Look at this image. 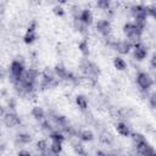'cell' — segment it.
<instances>
[{"label": "cell", "instance_id": "6da1fadb", "mask_svg": "<svg viewBox=\"0 0 156 156\" xmlns=\"http://www.w3.org/2000/svg\"><path fill=\"white\" fill-rule=\"evenodd\" d=\"M58 84L57 77L54 72V69H49V67H46L40 76V80H39V89L40 90H48V89H52Z\"/></svg>", "mask_w": 156, "mask_h": 156}, {"label": "cell", "instance_id": "7a4b0ae2", "mask_svg": "<svg viewBox=\"0 0 156 156\" xmlns=\"http://www.w3.org/2000/svg\"><path fill=\"white\" fill-rule=\"evenodd\" d=\"M27 68L23 63V61L21 60H13L10 65V74H9V78L11 80V83H17V82H21L24 77V73H26Z\"/></svg>", "mask_w": 156, "mask_h": 156}, {"label": "cell", "instance_id": "3957f363", "mask_svg": "<svg viewBox=\"0 0 156 156\" xmlns=\"http://www.w3.org/2000/svg\"><path fill=\"white\" fill-rule=\"evenodd\" d=\"M79 68L90 79H98V77L100 76V68H99V66L95 62H93V61H90L88 58H82L80 60Z\"/></svg>", "mask_w": 156, "mask_h": 156}, {"label": "cell", "instance_id": "277c9868", "mask_svg": "<svg viewBox=\"0 0 156 156\" xmlns=\"http://www.w3.org/2000/svg\"><path fill=\"white\" fill-rule=\"evenodd\" d=\"M123 34L126 35L127 40H129V41L134 45V44L140 43L143 32H141L140 29H138L136 26H135L133 22H127V23H124V26H123Z\"/></svg>", "mask_w": 156, "mask_h": 156}, {"label": "cell", "instance_id": "5b68a950", "mask_svg": "<svg viewBox=\"0 0 156 156\" xmlns=\"http://www.w3.org/2000/svg\"><path fill=\"white\" fill-rule=\"evenodd\" d=\"M135 80H136L138 87H139L140 90H143V91H147V90L152 87V84H154L152 78L149 76V73H146V72H144V71L138 72Z\"/></svg>", "mask_w": 156, "mask_h": 156}, {"label": "cell", "instance_id": "8992f818", "mask_svg": "<svg viewBox=\"0 0 156 156\" xmlns=\"http://www.w3.org/2000/svg\"><path fill=\"white\" fill-rule=\"evenodd\" d=\"M2 122L7 128H15L21 124V118L15 111H7L2 116Z\"/></svg>", "mask_w": 156, "mask_h": 156}, {"label": "cell", "instance_id": "52a82bcc", "mask_svg": "<svg viewBox=\"0 0 156 156\" xmlns=\"http://www.w3.org/2000/svg\"><path fill=\"white\" fill-rule=\"evenodd\" d=\"M117 52H119L121 55H127L133 50V44L129 40H115V43L111 45Z\"/></svg>", "mask_w": 156, "mask_h": 156}, {"label": "cell", "instance_id": "ba28073f", "mask_svg": "<svg viewBox=\"0 0 156 156\" xmlns=\"http://www.w3.org/2000/svg\"><path fill=\"white\" fill-rule=\"evenodd\" d=\"M147 56V46L144 45L141 41L138 44H134L133 46V57L136 61H143Z\"/></svg>", "mask_w": 156, "mask_h": 156}, {"label": "cell", "instance_id": "9c48e42d", "mask_svg": "<svg viewBox=\"0 0 156 156\" xmlns=\"http://www.w3.org/2000/svg\"><path fill=\"white\" fill-rule=\"evenodd\" d=\"M96 27V30L105 38H108L110 34H111V30H112V27H111V23L108 20H99L95 24Z\"/></svg>", "mask_w": 156, "mask_h": 156}, {"label": "cell", "instance_id": "30bf717a", "mask_svg": "<svg viewBox=\"0 0 156 156\" xmlns=\"http://www.w3.org/2000/svg\"><path fill=\"white\" fill-rule=\"evenodd\" d=\"M130 11H132V15L135 18H144L146 20L147 16H149V12H147V6L146 5H141V4H138V5H133L130 7Z\"/></svg>", "mask_w": 156, "mask_h": 156}, {"label": "cell", "instance_id": "8fae6325", "mask_svg": "<svg viewBox=\"0 0 156 156\" xmlns=\"http://www.w3.org/2000/svg\"><path fill=\"white\" fill-rule=\"evenodd\" d=\"M79 21L83 23V24H85L87 27H89L91 23H93V21H94V16H93V12L89 10V9H83L80 12H79Z\"/></svg>", "mask_w": 156, "mask_h": 156}, {"label": "cell", "instance_id": "7c38bea8", "mask_svg": "<svg viewBox=\"0 0 156 156\" xmlns=\"http://www.w3.org/2000/svg\"><path fill=\"white\" fill-rule=\"evenodd\" d=\"M51 119H52L54 124H55L56 127H58V128H60V130H61V132H62L66 127H68V126H69L68 119H67L65 116H62V115H52V116H51Z\"/></svg>", "mask_w": 156, "mask_h": 156}, {"label": "cell", "instance_id": "4fadbf2b", "mask_svg": "<svg viewBox=\"0 0 156 156\" xmlns=\"http://www.w3.org/2000/svg\"><path fill=\"white\" fill-rule=\"evenodd\" d=\"M54 72H55V74H56V77H57L58 79H63V80H67V79H68V76H69V73H71L62 63L55 65Z\"/></svg>", "mask_w": 156, "mask_h": 156}, {"label": "cell", "instance_id": "5bb4252c", "mask_svg": "<svg viewBox=\"0 0 156 156\" xmlns=\"http://www.w3.org/2000/svg\"><path fill=\"white\" fill-rule=\"evenodd\" d=\"M116 130L121 136H130L132 135V130L130 127L126 123V122H118L116 123Z\"/></svg>", "mask_w": 156, "mask_h": 156}, {"label": "cell", "instance_id": "9a60e30c", "mask_svg": "<svg viewBox=\"0 0 156 156\" xmlns=\"http://www.w3.org/2000/svg\"><path fill=\"white\" fill-rule=\"evenodd\" d=\"M30 115H32V117H33L35 121H38V122H43V121L45 119V111H44V108L40 107V106H34V107L30 110Z\"/></svg>", "mask_w": 156, "mask_h": 156}, {"label": "cell", "instance_id": "2e32d148", "mask_svg": "<svg viewBox=\"0 0 156 156\" xmlns=\"http://www.w3.org/2000/svg\"><path fill=\"white\" fill-rule=\"evenodd\" d=\"M49 139L51 141H55V143H63L66 140V136H65V133L61 132V130H54L49 134Z\"/></svg>", "mask_w": 156, "mask_h": 156}, {"label": "cell", "instance_id": "e0dca14e", "mask_svg": "<svg viewBox=\"0 0 156 156\" xmlns=\"http://www.w3.org/2000/svg\"><path fill=\"white\" fill-rule=\"evenodd\" d=\"M113 67L117 71H126L127 69V62L121 56H116L113 58Z\"/></svg>", "mask_w": 156, "mask_h": 156}, {"label": "cell", "instance_id": "ac0fdd59", "mask_svg": "<svg viewBox=\"0 0 156 156\" xmlns=\"http://www.w3.org/2000/svg\"><path fill=\"white\" fill-rule=\"evenodd\" d=\"M76 104L79 107V110H82V111H87L88 110V100H87V98L84 95H82V94L77 95L76 96Z\"/></svg>", "mask_w": 156, "mask_h": 156}, {"label": "cell", "instance_id": "d6986e66", "mask_svg": "<svg viewBox=\"0 0 156 156\" xmlns=\"http://www.w3.org/2000/svg\"><path fill=\"white\" fill-rule=\"evenodd\" d=\"M79 139L84 143H89V141H93L94 140V133L89 129H84L82 132H79Z\"/></svg>", "mask_w": 156, "mask_h": 156}, {"label": "cell", "instance_id": "ffe728a7", "mask_svg": "<svg viewBox=\"0 0 156 156\" xmlns=\"http://www.w3.org/2000/svg\"><path fill=\"white\" fill-rule=\"evenodd\" d=\"M135 152H138L140 156H156V150L150 144H147L146 146H144L143 149H140Z\"/></svg>", "mask_w": 156, "mask_h": 156}, {"label": "cell", "instance_id": "44dd1931", "mask_svg": "<svg viewBox=\"0 0 156 156\" xmlns=\"http://www.w3.org/2000/svg\"><path fill=\"white\" fill-rule=\"evenodd\" d=\"M49 147H50V145L48 144V140H46V139H40V140H38L37 144H35V149H37L40 154L46 152V151L49 150Z\"/></svg>", "mask_w": 156, "mask_h": 156}, {"label": "cell", "instance_id": "7402d4cb", "mask_svg": "<svg viewBox=\"0 0 156 156\" xmlns=\"http://www.w3.org/2000/svg\"><path fill=\"white\" fill-rule=\"evenodd\" d=\"M37 38H38L37 32H28V30H26V34L23 37V41L27 45H30V44H33L37 40Z\"/></svg>", "mask_w": 156, "mask_h": 156}, {"label": "cell", "instance_id": "603a6c76", "mask_svg": "<svg viewBox=\"0 0 156 156\" xmlns=\"http://www.w3.org/2000/svg\"><path fill=\"white\" fill-rule=\"evenodd\" d=\"M73 26H74V28H76L79 33H82V34H87V33H88V27H87L85 24H83V23L79 21L78 17L73 18Z\"/></svg>", "mask_w": 156, "mask_h": 156}, {"label": "cell", "instance_id": "cb8c5ba5", "mask_svg": "<svg viewBox=\"0 0 156 156\" xmlns=\"http://www.w3.org/2000/svg\"><path fill=\"white\" fill-rule=\"evenodd\" d=\"M16 140H17V143H20V144L26 145V144H29V143L32 141V135L28 134V133H18Z\"/></svg>", "mask_w": 156, "mask_h": 156}, {"label": "cell", "instance_id": "d4e9b609", "mask_svg": "<svg viewBox=\"0 0 156 156\" xmlns=\"http://www.w3.org/2000/svg\"><path fill=\"white\" fill-rule=\"evenodd\" d=\"M72 147H73V151L78 156H87L88 155V152L85 150V146H83V144H80V143H73Z\"/></svg>", "mask_w": 156, "mask_h": 156}, {"label": "cell", "instance_id": "484cf974", "mask_svg": "<svg viewBox=\"0 0 156 156\" xmlns=\"http://www.w3.org/2000/svg\"><path fill=\"white\" fill-rule=\"evenodd\" d=\"M78 49H79V51L82 52L83 56H88L89 55V44H88V40L87 39H82L78 43Z\"/></svg>", "mask_w": 156, "mask_h": 156}, {"label": "cell", "instance_id": "4316f807", "mask_svg": "<svg viewBox=\"0 0 156 156\" xmlns=\"http://www.w3.org/2000/svg\"><path fill=\"white\" fill-rule=\"evenodd\" d=\"M99 140H100L102 144H105V145H110V144H112V141H113V136H112L108 132H102V133L100 134V136H99Z\"/></svg>", "mask_w": 156, "mask_h": 156}, {"label": "cell", "instance_id": "83f0119b", "mask_svg": "<svg viewBox=\"0 0 156 156\" xmlns=\"http://www.w3.org/2000/svg\"><path fill=\"white\" fill-rule=\"evenodd\" d=\"M40 128H41V130H44V132H46V133H51V132H54V127H52V123L49 121V119H44L43 122H40Z\"/></svg>", "mask_w": 156, "mask_h": 156}, {"label": "cell", "instance_id": "f1b7e54d", "mask_svg": "<svg viewBox=\"0 0 156 156\" xmlns=\"http://www.w3.org/2000/svg\"><path fill=\"white\" fill-rule=\"evenodd\" d=\"M130 136H132V139H133L134 145H138V144H141V143H144V141H147L146 138H145L141 133H132Z\"/></svg>", "mask_w": 156, "mask_h": 156}, {"label": "cell", "instance_id": "f546056e", "mask_svg": "<svg viewBox=\"0 0 156 156\" xmlns=\"http://www.w3.org/2000/svg\"><path fill=\"white\" fill-rule=\"evenodd\" d=\"M50 151H52L54 154H57V155H61L62 152V143H55V141H51L50 144Z\"/></svg>", "mask_w": 156, "mask_h": 156}, {"label": "cell", "instance_id": "4dcf8cb0", "mask_svg": "<svg viewBox=\"0 0 156 156\" xmlns=\"http://www.w3.org/2000/svg\"><path fill=\"white\" fill-rule=\"evenodd\" d=\"M96 6L100 9V10H110V7H111V2L110 1H107V0H99L98 2H96Z\"/></svg>", "mask_w": 156, "mask_h": 156}, {"label": "cell", "instance_id": "1f68e13d", "mask_svg": "<svg viewBox=\"0 0 156 156\" xmlns=\"http://www.w3.org/2000/svg\"><path fill=\"white\" fill-rule=\"evenodd\" d=\"M52 12H54V15L57 16V17H63V16H65V9H63L61 5H55V6L52 7Z\"/></svg>", "mask_w": 156, "mask_h": 156}, {"label": "cell", "instance_id": "d6a6232c", "mask_svg": "<svg viewBox=\"0 0 156 156\" xmlns=\"http://www.w3.org/2000/svg\"><path fill=\"white\" fill-rule=\"evenodd\" d=\"M147 12L149 16L152 17L154 20H156V5H149L147 6Z\"/></svg>", "mask_w": 156, "mask_h": 156}, {"label": "cell", "instance_id": "836d02e7", "mask_svg": "<svg viewBox=\"0 0 156 156\" xmlns=\"http://www.w3.org/2000/svg\"><path fill=\"white\" fill-rule=\"evenodd\" d=\"M149 104H150V106H151L154 110H156V94H155V93L150 95V98H149Z\"/></svg>", "mask_w": 156, "mask_h": 156}, {"label": "cell", "instance_id": "e575fe53", "mask_svg": "<svg viewBox=\"0 0 156 156\" xmlns=\"http://www.w3.org/2000/svg\"><path fill=\"white\" fill-rule=\"evenodd\" d=\"M7 105H9V111H15V108H16V100L15 99H10L7 101Z\"/></svg>", "mask_w": 156, "mask_h": 156}, {"label": "cell", "instance_id": "d590c367", "mask_svg": "<svg viewBox=\"0 0 156 156\" xmlns=\"http://www.w3.org/2000/svg\"><path fill=\"white\" fill-rule=\"evenodd\" d=\"M150 66L156 69V52L152 54V56H151V58H150Z\"/></svg>", "mask_w": 156, "mask_h": 156}, {"label": "cell", "instance_id": "8d00e7d4", "mask_svg": "<svg viewBox=\"0 0 156 156\" xmlns=\"http://www.w3.org/2000/svg\"><path fill=\"white\" fill-rule=\"evenodd\" d=\"M41 156H60V155H57V154H54L52 151H50V149L46 151V152H44V154H40Z\"/></svg>", "mask_w": 156, "mask_h": 156}, {"label": "cell", "instance_id": "74e56055", "mask_svg": "<svg viewBox=\"0 0 156 156\" xmlns=\"http://www.w3.org/2000/svg\"><path fill=\"white\" fill-rule=\"evenodd\" d=\"M18 156H33L29 151H26V150H22V151H20L18 152Z\"/></svg>", "mask_w": 156, "mask_h": 156}, {"label": "cell", "instance_id": "f35d334b", "mask_svg": "<svg viewBox=\"0 0 156 156\" xmlns=\"http://www.w3.org/2000/svg\"><path fill=\"white\" fill-rule=\"evenodd\" d=\"M96 156H108L105 151H102V150H99V151H96Z\"/></svg>", "mask_w": 156, "mask_h": 156}, {"label": "cell", "instance_id": "ab89813d", "mask_svg": "<svg viewBox=\"0 0 156 156\" xmlns=\"http://www.w3.org/2000/svg\"><path fill=\"white\" fill-rule=\"evenodd\" d=\"M154 82H155V83H156V74H155V79H154Z\"/></svg>", "mask_w": 156, "mask_h": 156}, {"label": "cell", "instance_id": "60d3db41", "mask_svg": "<svg viewBox=\"0 0 156 156\" xmlns=\"http://www.w3.org/2000/svg\"><path fill=\"white\" fill-rule=\"evenodd\" d=\"M39 156H41V155H39Z\"/></svg>", "mask_w": 156, "mask_h": 156}]
</instances>
